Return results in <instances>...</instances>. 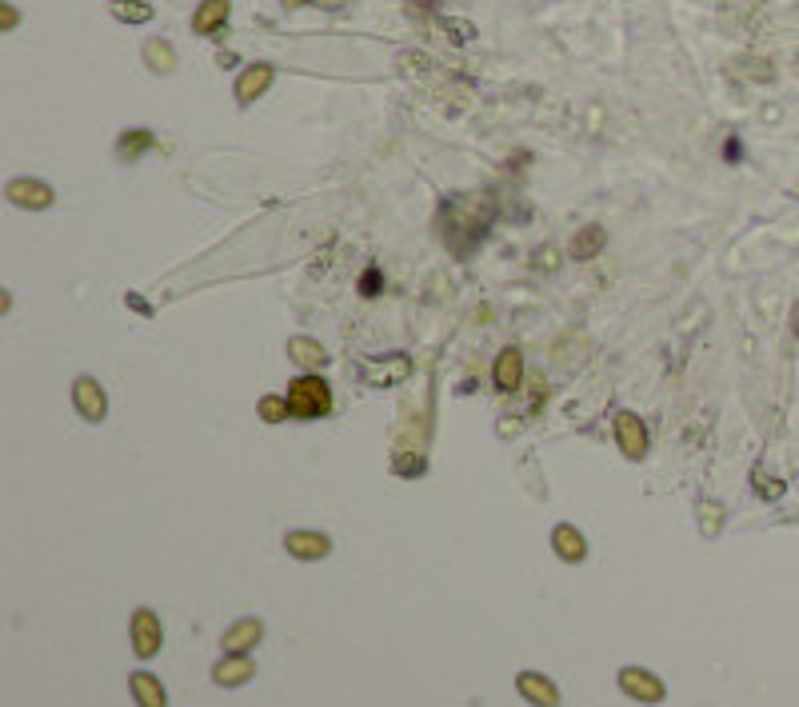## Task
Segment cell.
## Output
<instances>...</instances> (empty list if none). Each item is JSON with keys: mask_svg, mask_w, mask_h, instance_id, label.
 <instances>
[{"mask_svg": "<svg viewBox=\"0 0 799 707\" xmlns=\"http://www.w3.org/2000/svg\"><path fill=\"white\" fill-rule=\"evenodd\" d=\"M288 408H292L296 420H316L332 408V388H328L320 376H300V380L288 384Z\"/></svg>", "mask_w": 799, "mask_h": 707, "instance_id": "6da1fadb", "label": "cell"}, {"mask_svg": "<svg viewBox=\"0 0 799 707\" xmlns=\"http://www.w3.org/2000/svg\"><path fill=\"white\" fill-rule=\"evenodd\" d=\"M128 636H133V652L140 660H152L164 644V628H160V615L152 607H136L133 623H128Z\"/></svg>", "mask_w": 799, "mask_h": 707, "instance_id": "7a4b0ae2", "label": "cell"}, {"mask_svg": "<svg viewBox=\"0 0 799 707\" xmlns=\"http://www.w3.org/2000/svg\"><path fill=\"white\" fill-rule=\"evenodd\" d=\"M620 687L628 700H640V703H664V695H667L664 679L648 668H636V663L620 671Z\"/></svg>", "mask_w": 799, "mask_h": 707, "instance_id": "3957f363", "label": "cell"}, {"mask_svg": "<svg viewBox=\"0 0 799 707\" xmlns=\"http://www.w3.org/2000/svg\"><path fill=\"white\" fill-rule=\"evenodd\" d=\"M408 372H412V360L404 356V352H396L388 364H384V360H364V364H360V380H364L368 388H388V384H400V380H408Z\"/></svg>", "mask_w": 799, "mask_h": 707, "instance_id": "277c9868", "label": "cell"}, {"mask_svg": "<svg viewBox=\"0 0 799 707\" xmlns=\"http://www.w3.org/2000/svg\"><path fill=\"white\" fill-rule=\"evenodd\" d=\"M72 400H77V412L85 416L88 424H101L104 412H109V400H104V388L93 380V376H80L72 384Z\"/></svg>", "mask_w": 799, "mask_h": 707, "instance_id": "5b68a950", "label": "cell"}, {"mask_svg": "<svg viewBox=\"0 0 799 707\" xmlns=\"http://www.w3.org/2000/svg\"><path fill=\"white\" fill-rule=\"evenodd\" d=\"M616 440H620V451L628 459H644L648 451V427L636 412H620L616 416Z\"/></svg>", "mask_w": 799, "mask_h": 707, "instance_id": "8992f818", "label": "cell"}, {"mask_svg": "<svg viewBox=\"0 0 799 707\" xmlns=\"http://www.w3.org/2000/svg\"><path fill=\"white\" fill-rule=\"evenodd\" d=\"M260 639H265V623L249 615V620H236L232 628L220 636V647H224V655H249Z\"/></svg>", "mask_w": 799, "mask_h": 707, "instance_id": "52a82bcc", "label": "cell"}, {"mask_svg": "<svg viewBox=\"0 0 799 707\" xmlns=\"http://www.w3.org/2000/svg\"><path fill=\"white\" fill-rule=\"evenodd\" d=\"M516 692L532 707H559V687L548 676H540V671H520L516 676Z\"/></svg>", "mask_w": 799, "mask_h": 707, "instance_id": "ba28073f", "label": "cell"}, {"mask_svg": "<svg viewBox=\"0 0 799 707\" xmlns=\"http://www.w3.org/2000/svg\"><path fill=\"white\" fill-rule=\"evenodd\" d=\"M4 196L16 204V208H48L53 204V188L45 184V180H8Z\"/></svg>", "mask_w": 799, "mask_h": 707, "instance_id": "9c48e42d", "label": "cell"}, {"mask_svg": "<svg viewBox=\"0 0 799 707\" xmlns=\"http://www.w3.org/2000/svg\"><path fill=\"white\" fill-rule=\"evenodd\" d=\"M284 548L296 560H324V556L332 552V540H328L324 532H288Z\"/></svg>", "mask_w": 799, "mask_h": 707, "instance_id": "30bf717a", "label": "cell"}, {"mask_svg": "<svg viewBox=\"0 0 799 707\" xmlns=\"http://www.w3.org/2000/svg\"><path fill=\"white\" fill-rule=\"evenodd\" d=\"M128 692H133L136 707H168V692L152 671H133L128 676Z\"/></svg>", "mask_w": 799, "mask_h": 707, "instance_id": "8fae6325", "label": "cell"}, {"mask_svg": "<svg viewBox=\"0 0 799 707\" xmlns=\"http://www.w3.org/2000/svg\"><path fill=\"white\" fill-rule=\"evenodd\" d=\"M252 676H257V663H252L249 655H224V660L212 668V679H216L220 687H241V684H249Z\"/></svg>", "mask_w": 799, "mask_h": 707, "instance_id": "7c38bea8", "label": "cell"}, {"mask_svg": "<svg viewBox=\"0 0 799 707\" xmlns=\"http://www.w3.org/2000/svg\"><path fill=\"white\" fill-rule=\"evenodd\" d=\"M272 64H252V69H244V77L236 80V101L241 104H252L257 96H265L268 93V85H272Z\"/></svg>", "mask_w": 799, "mask_h": 707, "instance_id": "4fadbf2b", "label": "cell"}, {"mask_svg": "<svg viewBox=\"0 0 799 707\" xmlns=\"http://www.w3.org/2000/svg\"><path fill=\"white\" fill-rule=\"evenodd\" d=\"M551 548H556V556L564 564H580L583 556H588V540H583L572 524H559V528L551 532Z\"/></svg>", "mask_w": 799, "mask_h": 707, "instance_id": "5bb4252c", "label": "cell"}, {"mask_svg": "<svg viewBox=\"0 0 799 707\" xmlns=\"http://www.w3.org/2000/svg\"><path fill=\"white\" fill-rule=\"evenodd\" d=\"M524 380V356L520 348H504L496 356V388L500 392H516Z\"/></svg>", "mask_w": 799, "mask_h": 707, "instance_id": "9a60e30c", "label": "cell"}, {"mask_svg": "<svg viewBox=\"0 0 799 707\" xmlns=\"http://www.w3.org/2000/svg\"><path fill=\"white\" fill-rule=\"evenodd\" d=\"M288 360H296V364L308 368V372H320V368L328 364V352L320 348L316 340H308V336H292V340H288Z\"/></svg>", "mask_w": 799, "mask_h": 707, "instance_id": "2e32d148", "label": "cell"}, {"mask_svg": "<svg viewBox=\"0 0 799 707\" xmlns=\"http://www.w3.org/2000/svg\"><path fill=\"white\" fill-rule=\"evenodd\" d=\"M228 0H204L200 8H196V16H192V28L200 32V37H208V32H216V28H224L228 24Z\"/></svg>", "mask_w": 799, "mask_h": 707, "instance_id": "e0dca14e", "label": "cell"}, {"mask_svg": "<svg viewBox=\"0 0 799 707\" xmlns=\"http://www.w3.org/2000/svg\"><path fill=\"white\" fill-rule=\"evenodd\" d=\"M607 244V232L599 224H588V228H580V232L572 236V260H591V256H599V248Z\"/></svg>", "mask_w": 799, "mask_h": 707, "instance_id": "ac0fdd59", "label": "cell"}, {"mask_svg": "<svg viewBox=\"0 0 799 707\" xmlns=\"http://www.w3.org/2000/svg\"><path fill=\"white\" fill-rule=\"evenodd\" d=\"M148 148H152V133H148V128H133V133H125L117 141V156L133 164L140 152H148Z\"/></svg>", "mask_w": 799, "mask_h": 707, "instance_id": "d6986e66", "label": "cell"}, {"mask_svg": "<svg viewBox=\"0 0 799 707\" xmlns=\"http://www.w3.org/2000/svg\"><path fill=\"white\" fill-rule=\"evenodd\" d=\"M112 16L128 24H144L152 20V4H144V0H112Z\"/></svg>", "mask_w": 799, "mask_h": 707, "instance_id": "ffe728a7", "label": "cell"}, {"mask_svg": "<svg viewBox=\"0 0 799 707\" xmlns=\"http://www.w3.org/2000/svg\"><path fill=\"white\" fill-rule=\"evenodd\" d=\"M144 56H148V64H152L156 72H172V69H176V53H172L164 40H148Z\"/></svg>", "mask_w": 799, "mask_h": 707, "instance_id": "44dd1931", "label": "cell"}, {"mask_svg": "<svg viewBox=\"0 0 799 707\" xmlns=\"http://www.w3.org/2000/svg\"><path fill=\"white\" fill-rule=\"evenodd\" d=\"M288 416H292L288 400H280V396H265V400H260V420L280 424V420H288Z\"/></svg>", "mask_w": 799, "mask_h": 707, "instance_id": "7402d4cb", "label": "cell"}, {"mask_svg": "<svg viewBox=\"0 0 799 707\" xmlns=\"http://www.w3.org/2000/svg\"><path fill=\"white\" fill-rule=\"evenodd\" d=\"M755 492H760L763 500H779V496H784V484L771 480V475H763V467H755Z\"/></svg>", "mask_w": 799, "mask_h": 707, "instance_id": "603a6c76", "label": "cell"}, {"mask_svg": "<svg viewBox=\"0 0 799 707\" xmlns=\"http://www.w3.org/2000/svg\"><path fill=\"white\" fill-rule=\"evenodd\" d=\"M440 28H444V32H456V45H468V40L476 37V28H472L468 20H448V16L440 20Z\"/></svg>", "mask_w": 799, "mask_h": 707, "instance_id": "cb8c5ba5", "label": "cell"}, {"mask_svg": "<svg viewBox=\"0 0 799 707\" xmlns=\"http://www.w3.org/2000/svg\"><path fill=\"white\" fill-rule=\"evenodd\" d=\"M739 64H744L747 77H755V80H771V77H776V72H771V64L768 61H755V56H752V61H739Z\"/></svg>", "mask_w": 799, "mask_h": 707, "instance_id": "d4e9b609", "label": "cell"}, {"mask_svg": "<svg viewBox=\"0 0 799 707\" xmlns=\"http://www.w3.org/2000/svg\"><path fill=\"white\" fill-rule=\"evenodd\" d=\"M396 472L400 475H420V472H424V459H420V456L416 459H396Z\"/></svg>", "mask_w": 799, "mask_h": 707, "instance_id": "484cf974", "label": "cell"}, {"mask_svg": "<svg viewBox=\"0 0 799 707\" xmlns=\"http://www.w3.org/2000/svg\"><path fill=\"white\" fill-rule=\"evenodd\" d=\"M376 288H380V272H376V268H368V276L360 280V292H364V296H376Z\"/></svg>", "mask_w": 799, "mask_h": 707, "instance_id": "4316f807", "label": "cell"}, {"mask_svg": "<svg viewBox=\"0 0 799 707\" xmlns=\"http://www.w3.org/2000/svg\"><path fill=\"white\" fill-rule=\"evenodd\" d=\"M535 264H540V268H556V252H551V248L535 252Z\"/></svg>", "mask_w": 799, "mask_h": 707, "instance_id": "83f0119b", "label": "cell"}, {"mask_svg": "<svg viewBox=\"0 0 799 707\" xmlns=\"http://www.w3.org/2000/svg\"><path fill=\"white\" fill-rule=\"evenodd\" d=\"M316 4H320V8H328V12H340V8H344V4H352V0H316Z\"/></svg>", "mask_w": 799, "mask_h": 707, "instance_id": "f1b7e54d", "label": "cell"}, {"mask_svg": "<svg viewBox=\"0 0 799 707\" xmlns=\"http://www.w3.org/2000/svg\"><path fill=\"white\" fill-rule=\"evenodd\" d=\"M125 304H133V308H136V312H144V316H148V312H152V308H148V304H144V300H140V296H133V292H128V296H125Z\"/></svg>", "mask_w": 799, "mask_h": 707, "instance_id": "f546056e", "label": "cell"}, {"mask_svg": "<svg viewBox=\"0 0 799 707\" xmlns=\"http://www.w3.org/2000/svg\"><path fill=\"white\" fill-rule=\"evenodd\" d=\"M12 24H16V8L4 4V28H12Z\"/></svg>", "mask_w": 799, "mask_h": 707, "instance_id": "4dcf8cb0", "label": "cell"}, {"mask_svg": "<svg viewBox=\"0 0 799 707\" xmlns=\"http://www.w3.org/2000/svg\"><path fill=\"white\" fill-rule=\"evenodd\" d=\"M792 332L799 336V304H795V308H792Z\"/></svg>", "mask_w": 799, "mask_h": 707, "instance_id": "1f68e13d", "label": "cell"}, {"mask_svg": "<svg viewBox=\"0 0 799 707\" xmlns=\"http://www.w3.org/2000/svg\"><path fill=\"white\" fill-rule=\"evenodd\" d=\"M300 4H304V0H284V8H300Z\"/></svg>", "mask_w": 799, "mask_h": 707, "instance_id": "d6a6232c", "label": "cell"}]
</instances>
